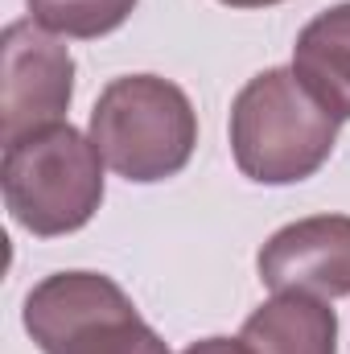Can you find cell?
Returning <instances> with one entry per match:
<instances>
[{"instance_id":"6","label":"cell","mask_w":350,"mask_h":354,"mask_svg":"<svg viewBox=\"0 0 350 354\" xmlns=\"http://www.w3.org/2000/svg\"><path fill=\"white\" fill-rule=\"evenodd\" d=\"M256 264L272 292H309L322 301L350 297V218H297L264 243Z\"/></svg>"},{"instance_id":"8","label":"cell","mask_w":350,"mask_h":354,"mask_svg":"<svg viewBox=\"0 0 350 354\" xmlns=\"http://www.w3.org/2000/svg\"><path fill=\"white\" fill-rule=\"evenodd\" d=\"M293 71L326 111L350 120V4L317 12L301 29L293 46Z\"/></svg>"},{"instance_id":"10","label":"cell","mask_w":350,"mask_h":354,"mask_svg":"<svg viewBox=\"0 0 350 354\" xmlns=\"http://www.w3.org/2000/svg\"><path fill=\"white\" fill-rule=\"evenodd\" d=\"M181 354H252V346L243 338H202V342L185 346Z\"/></svg>"},{"instance_id":"4","label":"cell","mask_w":350,"mask_h":354,"mask_svg":"<svg viewBox=\"0 0 350 354\" xmlns=\"http://www.w3.org/2000/svg\"><path fill=\"white\" fill-rule=\"evenodd\" d=\"M25 330L42 354H169L128 292L99 272H54L25 297Z\"/></svg>"},{"instance_id":"1","label":"cell","mask_w":350,"mask_h":354,"mask_svg":"<svg viewBox=\"0 0 350 354\" xmlns=\"http://www.w3.org/2000/svg\"><path fill=\"white\" fill-rule=\"evenodd\" d=\"M338 124L342 120L322 107L293 66H272L239 91L231 107L235 165L260 185L305 181L330 161Z\"/></svg>"},{"instance_id":"5","label":"cell","mask_w":350,"mask_h":354,"mask_svg":"<svg viewBox=\"0 0 350 354\" xmlns=\"http://www.w3.org/2000/svg\"><path fill=\"white\" fill-rule=\"evenodd\" d=\"M0 136L4 145L58 124L75 95V58L71 50L42 29L33 17L12 21L0 41Z\"/></svg>"},{"instance_id":"7","label":"cell","mask_w":350,"mask_h":354,"mask_svg":"<svg viewBox=\"0 0 350 354\" xmlns=\"http://www.w3.org/2000/svg\"><path fill=\"white\" fill-rule=\"evenodd\" d=\"M252 354H338V317L322 297L276 292L243 322Z\"/></svg>"},{"instance_id":"11","label":"cell","mask_w":350,"mask_h":354,"mask_svg":"<svg viewBox=\"0 0 350 354\" xmlns=\"http://www.w3.org/2000/svg\"><path fill=\"white\" fill-rule=\"evenodd\" d=\"M231 8H264V4H280V0H223Z\"/></svg>"},{"instance_id":"3","label":"cell","mask_w":350,"mask_h":354,"mask_svg":"<svg viewBox=\"0 0 350 354\" xmlns=\"http://www.w3.org/2000/svg\"><path fill=\"white\" fill-rule=\"evenodd\" d=\"M91 145L128 181H165L194 157L198 115L177 83L157 75H124L103 87L91 111Z\"/></svg>"},{"instance_id":"2","label":"cell","mask_w":350,"mask_h":354,"mask_svg":"<svg viewBox=\"0 0 350 354\" xmlns=\"http://www.w3.org/2000/svg\"><path fill=\"white\" fill-rule=\"evenodd\" d=\"M0 177L12 218L42 239L87 227L103 202V157L62 120L8 140Z\"/></svg>"},{"instance_id":"9","label":"cell","mask_w":350,"mask_h":354,"mask_svg":"<svg viewBox=\"0 0 350 354\" xmlns=\"http://www.w3.org/2000/svg\"><path fill=\"white\" fill-rule=\"evenodd\" d=\"M136 0H29L42 29L62 37H103L132 17Z\"/></svg>"}]
</instances>
